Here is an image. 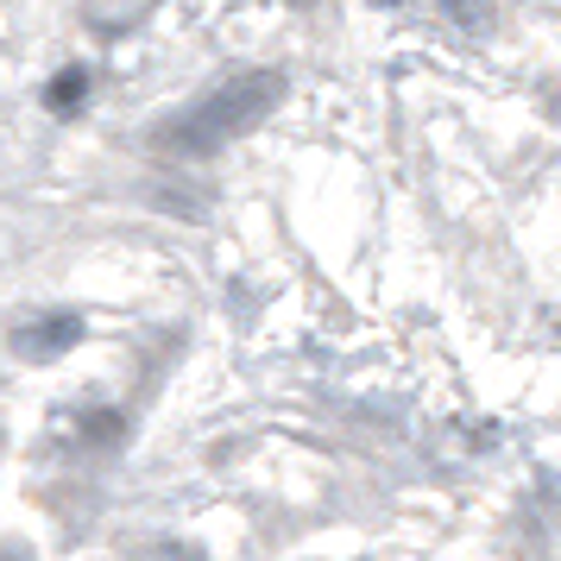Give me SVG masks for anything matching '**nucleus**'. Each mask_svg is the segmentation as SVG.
Instances as JSON below:
<instances>
[{"mask_svg":"<svg viewBox=\"0 0 561 561\" xmlns=\"http://www.w3.org/2000/svg\"><path fill=\"white\" fill-rule=\"evenodd\" d=\"M0 561H32V556L20 549V542H7V549H0Z\"/></svg>","mask_w":561,"mask_h":561,"instance_id":"obj_4","label":"nucleus"},{"mask_svg":"<svg viewBox=\"0 0 561 561\" xmlns=\"http://www.w3.org/2000/svg\"><path fill=\"white\" fill-rule=\"evenodd\" d=\"M82 95H89V70H82V64L57 70V77L45 82V107H51V114H77Z\"/></svg>","mask_w":561,"mask_h":561,"instance_id":"obj_3","label":"nucleus"},{"mask_svg":"<svg viewBox=\"0 0 561 561\" xmlns=\"http://www.w3.org/2000/svg\"><path fill=\"white\" fill-rule=\"evenodd\" d=\"M164 561H203V556H190V549H178V542H171V549H164Z\"/></svg>","mask_w":561,"mask_h":561,"instance_id":"obj_5","label":"nucleus"},{"mask_svg":"<svg viewBox=\"0 0 561 561\" xmlns=\"http://www.w3.org/2000/svg\"><path fill=\"white\" fill-rule=\"evenodd\" d=\"M70 347H82L77 309H51V316H32V322L13 329V354L26 359V366H51V359H64Z\"/></svg>","mask_w":561,"mask_h":561,"instance_id":"obj_2","label":"nucleus"},{"mask_svg":"<svg viewBox=\"0 0 561 561\" xmlns=\"http://www.w3.org/2000/svg\"><path fill=\"white\" fill-rule=\"evenodd\" d=\"M278 102H284V77L278 70H247V77H233V82H221V89L196 95L190 107H178L171 121H158L152 146L183 152V158L221 152V146H233L240 133H253Z\"/></svg>","mask_w":561,"mask_h":561,"instance_id":"obj_1","label":"nucleus"}]
</instances>
